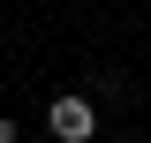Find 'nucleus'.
Returning a JSON list of instances; mask_svg holds the SVG:
<instances>
[{"label":"nucleus","instance_id":"obj_1","mask_svg":"<svg viewBox=\"0 0 151 143\" xmlns=\"http://www.w3.org/2000/svg\"><path fill=\"white\" fill-rule=\"evenodd\" d=\"M45 128H53L60 143H91V136H98V106L68 90V98H53V106H45Z\"/></svg>","mask_w":151,"mask_h":143},{"label":"nucleus","instance_id":"obj_2","mask_svg":"<svg viewBox=\"0 0 151 143\" xmlns=\"http://www.w3.org/2000/svg\"><path fill=\"white\" fill-rule=\"evenodd\" d=\"M0 143H15V121H0Z\"/></svg>","mask_w":151,"mask_h":143}]
</instances>
